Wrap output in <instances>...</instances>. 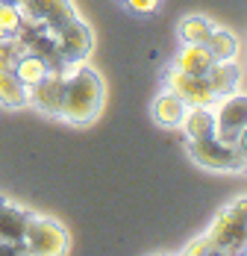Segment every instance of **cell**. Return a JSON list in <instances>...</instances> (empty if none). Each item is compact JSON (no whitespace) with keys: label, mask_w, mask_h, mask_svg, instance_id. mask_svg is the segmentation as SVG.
Masks as SVG:
<instances>
[{"label":"cell","mask_w":247,"mask_h":256,"mask_svg":"<svg viewBox=\"0 0 247 256\" xmlns=\"http://www.w3.org/2000/svg\"><path fill=\"white\" fill-rule=\"evenodd\" d=\"M106 100V86L100 80L98 71H92L86 62L74 65L71 71H65V86H62V106H59V118L68 124H92L103 109Z\"/></svg>","instance_id":"1"},{"label":"cell","mask_w":247,"mask_h":256,"mask_svg":"<svg viewBox=\"0 0 247 256\" xmlns=\"http://www.w3.org/2000/svg\"><path fill=\"white\" fill-rule=\"evenodd\" d=\"M244 236H247V200L238 198L230 206H224L218 218L212 221V227L203 232V238L209 242V248L215 256L221 254H242L244 250Z\"/></svg>","instance_id":"2"},{"label":"cell","mask_w":247,"mask_h":256,"mask_svg":"<svg viewBox=\"0 0 247 256\" xmlns=\"http://www.w3.org/2000/svg\"><path fill=\"white\" fill-rule=\"evenodd\" d=\"M68 230L44 215H26L24 232H21V250L32 256H62L68 254Z\"/></svg>","instance_id":"3"},{"label":"cell","mask_w":247,"mask_h":256,"mask_svg":"<svg viewBox=\"0 0 247 256\" xmlns=\"http://www.w3.org/2000/svg\"><path fill=\"white\" fill-rule=\"evenodd\" d=\"M50 38H53V53H56L59 68L82 65V62L88 59L92 48H94V32H92V26L86 24V21H80L76 15L71 21H65L62 26H56V30L50 32Z\"/></svg>","instance_id":"4"},{"label":"cell","mask_w":247,"mask_h":256,"mask_svg":"<svg viewBox=\"0 0 247 256\" xmlns=\"http://www.w3.org/2000/svg\"><path fill=\"white\" fill-rule=\"evenodd\" d=\"M188 156L209 171H242L244 168V144H226L215 136L192 138Z\"/></svg>","instance_id":"5"},{"label":"cell","mask_w":247,"mask_h":256,"mask_svg":"<svg viewBox=\"0 0 247 256\" xmlns=\"http://www.w3.org/2000/svg\"><path fill=\"white\" fill-rule=\"evenodd\" d=\"M215 138L226 144H244V127H247V98L232 92L215 100Z\"/></svg>","instance_id":"6"},{"label":"cell","mask_w":247,"mask_h":256,"mask_svg":"<svg viewBox=\"0 0 247 256\" xmlns=\"http://www.w3.org/2000/svg\"><path fill=\"white\" fill-rule=\"evenodd\" d=\"M165 92L176 94L186 106H215V100H218L206 74H186L176 68L165 74Z\"/></svg>","instance_id":"7"},{"label":"cell","mask_w":247,"mask_h":256,"mask_svg":"<svg viewBox=\"0 0 247 256\" xmlns=\"http://www.w3.org/2000/svg\"><path fill=\"white\" fill-rule=\"evenodd\" d=\"M18 6L24 12V21L42 24L48 32H53L56 26H62L76 15L74 0H21Z\"/></svg>","instance_id":"8"},{"label":"cell","mask_w":247,"mask_h":256,"mask_svg":"<svg viewBox=\"0 0 247 256\" xmlns=\"http://www.w3.org/2000/svg\"><path fill=\"white\" fill-rule=\"evenodd\" d=\"M62 86H65V68H50L48 77L38 80L36 86H30V106L38 109L48 118H59V106H62Z\"/></svg>","instance_id":"9"},{"label":"cell","mask_w":247,"mask_h":256,"mask_svg":"<svg viewBox=\"0 0 247 256\" xmlns=\"http://www.w3.org/2000/svg\"><path fill=\"white\" fill-rule=\"evenodd\" d=\"M186 112H188V106L180 100L176 94H171V92L156 94L153 103H150V118H153L159 127H165V130H180L182 118H186Z\"/></svg>","instance_id":"10"},{"label":"cell","mask_w":247,"mask_h":256,"mask_svg":"<svg viewBox=\"0 0 247 256\" xmlns=\"http://www.w3.org/2000/svg\"><path fill=\"white\" fill-rule=\"evenodd\" d=\"M206 80L212 86V92L224 98V94H232L238 92V82H242V68L236 65V59H226V62H212V68L206 71Z\"/></svg>","instance_id":"11"},{"label":"cell","mask_w":247,"mask_h":256,"mask_svg":"<svg viewBox=\"0 0 247 256\" xmlns=\"http://www.w3.org/2000/svg\"><path fill=\"white\" fill-rule=\"evenodd\" d=\"M212 53L206 50V44H182L176 56H174V65L176 71H186V74H206L212 68Z\"/></svg>","instance_id":"12"},{"label":"cell","mask_w":247,"mask_h":256,"mask_svg":"<svg viewBox=\"0 0 247 256\" xmlns=\"http://www.w3.org/2000/svg\"><path fill=\"white\" fill-rule=\"evenodd\" d=\"M26 209L3 200L0 204V242H9V244H18L21 248V232L26 224Z\"/></svg>","instance_id":"13"},{"label":"cell","mask_w":247,"mask_h":256,"mask_svg":"<svg viewBox=\"0 0 247 256\" xmlns=\"http://www.w3.org/2000/svg\"><path fill=\"white\" fill-rule=\"evenodd\" d=\"M180 130L186 132V138H206V136H215V115H212V106H188L186 118Z\"/></svg>","instance_id":"14"},{"label":"cell","mask_w":247,"mask_h":256,"mask_svg":"<svg viewBox=\"0 0 247 256\" xmlns=\"http://www.w3.org/2000/svg\"><path fill=\"white\" fill-rule=\"evenodd\" d=\"M0 106L3 109H26L30 106V92L15 71H0Z\"/></svg>","instance_id":"15"},{"label":"cell","mask_w":247,"mask_h":256,"mask_svg":"<svg viewBox=\"0 0 247 256\" xmlns=\"http://www.w3.org/2000/svg\"><path fill=\"white\" fill-rule=\"evenodd\" d=\"M50 68H53V65H50V62L44 59V56H38V53L26 50L24 56L18 59V65H15V77L21 80V82H24L26 88H30V86H36L38 80H44V77H48V71H50Z\"/></svg>","instance_id":"16"},{"label":"cell","mask_w":247,"mask_h":256,"mask_svg":"<svg viewBox=\"0 0 247 256\" xmlns=\"http://www.w3.org/2000/svg\"><path fill=\"white\" fill-rule=\"evenodd\" d=\"M203 44H206V50L212 53L215 62H226V59H236L238 56V36L230 32V30H218L215 26Z\"/></svg>","instance_id":"17"},{"label":"cell","mask_w":247,"mask_h":256,"mask_svg":"<svg viewBox=\"0 0 247 256\" xmlns=\"http://www.w3.org/2000/svg\"><path fill=\"white\" fill-rule=\"evenodd\" d=\"M212 30H215V24L209 18H203V15H186L180 21V26H176V36H180L182 44H203Z\"/></svg>","instance_id":"18"},{"label":"cell","mask_w":247,"mask_h":256,"mask_svg":"<svg viewBox=\"0 0 247 256\" xmlns=\"http://www.w3.org/2000/svg\"><path fill=\"white\" fill-rule=\"evenodd\" d=\"M24 53H26V42L21 36L0 38V71H15V65Z\"/></svg>","instance_id":"19"},{"label":"cell","mask_w":247,"mask_h":256,"mask_svg":"<svg viewBox=\"0 0 247 256\" xmlns=\"http://www.w3.org/2000/svg\"><path fill=\"white\" fill-rule=\"evenodd\" d=\"M24 12H21V6L18 3H6V0H0V32L9 38V36H18L21 30H24Z\"/></svg>","instance_id":"20"},{"label":"cell","mask_w":247,"mask_h":256,"mask_svg":"<svg viewBox=\"0 0 247 256\" xmlns=\"http://www.w3.org/2000/svg\"><path fill=\"white\" fill-rule=\"evenodd\" d=\"M159 3H162V0H124V6H126L130 12H136V15H150V12H156Z\"/></svg>","instance_id":"21"},{"label":"cell","mask_w":247,"mask_h":256,"mask_svg":"<svg viewBox=\"0 0 247 256\" xmlns=\"http://www.w3.org/2000/svg\"><path fill=\"white\" fill-rule=\"evenodd\" d=\"M6 3H21V0H6Z\"/></svg>","instance_id":"22"},{"label":"cell","mask_w":247,"mask_h":256,"mask_svg":"<svg viewBox=\"0 0 247 256\" xmlns=\"http://www.w3.org/2000/svg\"><path fill=\"white\" fill-rule=\"evenodd\" d=\"M0 38H6V36H3V32H0Z\"/></svg>","instance_id":"23"}]
</instances>
